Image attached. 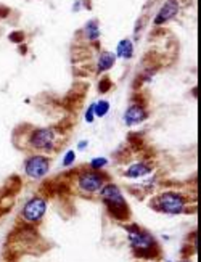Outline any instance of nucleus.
<instances>
[{
    "instance_id": "obj_1",
    "label": "nucleus",
    "mask_w": 201,
    "mask_h": 262,
    "mask_svg": "<svg viewBox=\"0 0 201 262\" xmlns=\"http://www.w3.org/2000/svg\"><path fill=\"white\" fill-rule=\"evenodd\" d=\"M127 230V236H129V243L130 248H132L134 254L137 258L142 259H156L161 249L156 238L150 233L148 230L140 229L139 225H129L125 227Z\"/></svg>"
},
{
    "instance_id": "obj_2",
    "label": "nucleus",
    "mask_w": 201,
    "mask_h": 262,
    "mask_svg": "<svg viewBox=\"0 0 201 262\" xmlns=\"http://www.w3.org/2000/svg\"><path fill=\"white\" fill-rule=\"evenodd\" d=\"M100 196H102V201L107 206L108 214L111 216L113 219L116 220H127L130 219V209L125 198L121 193V190L118 185L114 184H105L102 190H100Z\"/></svg>"
},
{
    "instance_id": "obj_3",
    "label": "nucleus",
    "mask_w": 201,
    "mask_h": 262,
    "mask_svg": "<svg viewBox=\"0 0 201 262\" xmlns=\"http://www.w3.org/2000/svg\"><path fill=\"white\" fill-rule=\"evenodd\" d=\"M187 204H188L187 196L180 193V191H174V190L163 191V193L156 195L152 200V203H150V206H152L155 211L168 214V216L182 214L184 211L187 209Z\"/></svg>"
},
{
    "instance_id": "obj_4",
    "label": "nucleus",
    "mask_w": 201,
    "mask_h": 262,
    "mask_svg": "<svg viewBox=\"0 0 201 262\" xmlns=\"http://www.w3.org/2000/svg\"><path fill=\"white\" fill-rule=\"evenodd\" d=\"M107 182H108L107 174L100 172V170L92 169V168L87 170H82V172H79L77 175V188L82 191V193H87V195L98 193Z\"/></svg>"
},
{
    "instance_id": "obj_5",
    "label": "nucleus",
    "mask_w": 201,
    "mask_h": 262,
    "mask_svg": "<svg viewBox=\"0 0 201 262\" xmlns=\"http://www.w3.org/2000/svg\"><path fill=\"white\" fill-rule=\"evenodd\" d=\"M57 139L58 137L53 129L40 127L32 130L28 142L32 150L42 151V153H52V151L57 150Z\"/></svg>"
},
{
    "instance_id": "obj_6",
    "label": "nucleus",
    "mask_w": 201,
    "mask_h": 262,
    "mask_svg": "<svg viewBox=\"0 0 201 262\" xmlns=\"http://www.w3.org/2000/svg\"><path fill=\"white\" fill-rule=\"evenodd\" d=\"M45 213H47V201L42 196H34V198L28 200L26 204L23 206L19 217L24 224L36 225L44 219Z\"/></svg>"
},
{
    "instance_id": "obj_7",
    "label": "nucleus",
    "mask_w": 201,
    "mask_h": 262,
    "mask_svg": "<svg viewBox=\"0 0 201 262\" xmlns=\"http://www.w3.org/2000/svg\"><path fill=\"white\" fill-rule=\"evenodd\" d=\"M50 170V158L45 154H32L24 163V172L34 180L44 179Z\"/></svg>"
},
{
    "instance_id": "obj_8",
    "label": "nucleus",
    "mask_w": 201,
    "mask_h": 262,
    "mask_svg": "<svg viewBox=\"0 0 201 262\" xmlns=\"http://www.w3.org/2000/svg\"><path fill=\"white\" fill-rule=\"evenodd\" d=\"M147 109H145L143 105L140 103H132L130 107L125 109V114H124V121L127 125H137L140 123H143L147 119Z\"/></svg>"
},
{
    "instance_id": "obj_9",
    "label": "nucleus",
    "mask_w": 201,
    "mask_h": 262,
    "mask_svg": "<svg viewBox=\"0 0 201 262\" xmlns=\"http://www.w3.org/2000/svg\"><path fill=\"white\" fill-rule=\"evenodd\" d=\"M179 12V3L177 0H168L163 8L159 10V13L156 15V18H155V24H163L166 21H169V19H172L175 15Z\"/></svg>"
},
{
    "instance_id": "obj_10",
    "label": "nucleus",
    "mask_w": 201,
    "mask_h": 262,
    "mask_svg": "<svg viewBox=\"0 0 201 262\" xmlns=\"http://www.w3.org/2000/svg\"><path fill=\"white\" fill-rule=\"evenodd\" d=\"M152 169H153L152 164H148V163H134L124 170V175L127 179H140V177L148 175L152 172Z\"/></svg>"
},
{
    "instance_id": "obj_11",
    "label": "nucleus",
    "mask_w": 201,
    "mask_h": 262,
    "mask_svg": "<svg viewBox=\"0 0 201 262\" xmlns=\"http://www.w3.org/2000/svg\"><path fill=\"white\" fill-rule=\"evenodd\" d=\"M118 57L119 58H124V60H129L132 58V53H134V45L132 42H130L129 39H124L121 40V42L118 44Z\"/></svg>"
},
{
    "instance_id": "obj_12",
    "label": "nucleus",
    "mask_w": 201,
    "mask_h": 262,
    "mask_svg": "<svg viewBox=\"0 0 201 262\" xmlns=\"http://www.w3.org/2000/svg\"><path fill=\"white\" fill-rule=\"evenodd\" d=\"M114 62H116V57H114L113 53L109 52H105L100 55L98 58V71H108V69H111L114 66Z\"/></svg>"
},
{
    "instance_id": "obj_13",
    "label": "nucleus",
    "mask_w": 201,
    "mask_h": 262,
    "mask_svg": "<svg viewBox=\"0 0 201 262\" xmlns=\"http://www.w3.org/2000/svg\"><path fill=\"white\" fill-rule=\"evenodd\" d=\"M109 111V102L107 100H100V102L95 103V116H98V118H103V116H107Z\"/></svg>"
},
{
    "instance_id": "obj_14",
    "label": "nucleus",
    "mask_w": 201,
    "mask_h": 262,
    "mask_svg": "<svg viewBox=\"0 0 201 262\" xmlns=\"http://www.w3.org/2000/svg\"><path fill=\"white\" fill-rule=\"evenodd\" d=\"M85 32H87V36L90 40H95L98 37V26L95 21H90L87 26H85Z\"/></svg>"
},
{
    "instance_id": "obj_15",
    "label": "nucleus",
    "mask_w": 201,
    "mask_h": 262,
    "mask_svg": "<svg viewBox=\"0 0 201 262\" xmlns=\"http://www.w3.org/2000/svg\"><path fill=\"white\" fill-rule=\"evenodd\" d=\"M107 164H108V159H105V158H95V159H92V163H90V168L100 170L102 168H105Z\"/></svg>"
},
{
    "instance_id": "obj_16",
    "label": "nucleus",
    "mask_w": 201,
    "mask_h": 262,
    "mask_svg": "<svg viewBox=\"0 0 201 262\" xmlns=\"http://www.w3.org/2000/svg\"><path fill=\"white\" fill-rule=\"evenodd\" d=\"M109 89H111V80H109L108 77L100 80V85H98V92L100 93H107Z\"/></svg>"
},
{
    "instance_id": "obj_17",
    "label": "nucleus",
    "mask_w": 201,
    "mask_h": 262,
    "mask_svg": "<svg viewBox=\"0 0 201 262\" xmlns=\"http://www.w3.org/2000/svg\"><path fill=\"white\" fill-rule=\"evenodd\" d=\"M74 159H76V153L74 151L69 150L66 154H64V159H63V166L64 168H68V166H71L74 163Z\"/></svg>"
},
{
    "instance_id": "obj_18",
    "label": "nucleus",
    "mask_w": 201,
    "mask_h": 262,
    "mask_svg": "<svg viewBox=\"0 0 201 262\" xmlns=\"http://www.w3.org/2000/svg\"><path fill=\"white\" fill-rule=\"evenodd\" d=\"M93 119H95V103L90 105L89 109L85 111V121L87 123H93Z\"/></svg>"
},
{
    "instance_id": "obj_19",
    "label": "nucleus",
    "mask_w": 201,
    "mask_h": 262,
    "mask_svg": "<svg viewBox=\"0 0 201 262\" xmlns=\"http://www.w3.org/2000/svg\"><path fill=\"white\" fill-rule=\"evenodd\" d=\"M85 147H87V142H85V140H84V142H80V143H79V150H84Z\"/></svg>"
},
{
    "instance_id": "obj_20",
    "label": "nucleus",
    "mask_w": 201,
    "mask_h": 262,
    "mask_svg": "<svg viewBox=\"0 0 201 262\" xmlns=\"http://www.w3.org/2000/svg\"><path fill=\"white\" fill-rule=\"evenodd\" d=\"M182 262H190V261H182Z\"/></svg>"
}]
</instances>
